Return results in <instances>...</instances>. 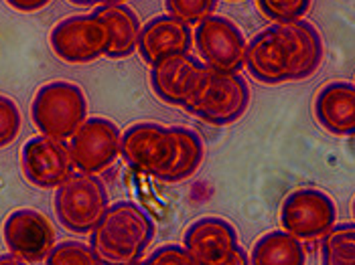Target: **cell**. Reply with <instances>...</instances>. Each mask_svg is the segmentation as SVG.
Wrapping results in <instances>:
<instances>
[{"mask_svg":"<svg viewBox=\"0 0 355 265\" xmlns=\"http://www.w3.org/2000/svg\"><path fill=\"white\" fill-rule=\"evenodd\" d=\"M323 57L321 33L313 23L299 19L262 28L246 45L244 67L264 85H282L315 75Z\"/></svg>","mask_w":355,"mask_h":265,"instance_id":"6da1fadb","label":"cell"},{"mask_svg":"<svg viewBox=\"0 0 355 265\" xmlns=\"http://www.w3.org/2000/svg\"><path fill=\"white\" fill-rule=\"evenodd\" d=\"M120 154L138 172L166 185H177L201 168L205 144L189 126L138 122L122 134Z\"/></svg>","mask_w":355,"mask_h":265,"instance_id":"7a4b0ae2","label":"cell"},{"mask_svg":"<svg viewBox=\"0 0 355 265\" xmlns=\"http://www.w3.org/2000/svg\"><path fill=\"white\" fill-rule=\"evenodd\" d=\"M89 245L104 264H138L157 235L150 214L132 201L108 205L102 219L89 231Z\"/></svg>","mask_w":355,"mask_h":265,"instance_id":"3957f363","label":"cell"},{"mask_svg":"<svg viewBox=\"0 0 355 265\" xmlns=\"http://www.w3.org/2000/svg\"><path fill=\"white\" fill-rule=\"evenodd\" d=\"M250 100V85L240 73L216 71L207 67L183 107L205 124L230 126L244 118Z\"/></svg>","mask_w":355,"mask_h":265,"instance_id":"277c9868","label":"cell"},{"mask_svg":"<svg viewBox=\"0 0 355 265\" xmlns=\"http://www.w3.org/2000/svg\"><path fill=\"white\" fill-rule=\"evenodd\" d=\"M31 120L41 134L69 140L87 120V98L71 81H49L33 98Z\"/></svg>","mask_w":355,"mask_h":265,"instance_id":"5b68a950","label":"cell"},{"mask_svg":"<svg viewBox=\"0 0 355 265\" xmlns=\"http://www.w3.org/2000/svg\"><path fill=\"white\" fill-rule=\"evenodd\" d=\"M57 221L71 233H89L108 209V190L100 174L71 172L55 192Z\"/></svg>","mask_w":355,"mask_h":265,"instance_id":"8992f818","label":"cell"},{"mask_svg":"<svg viewBox=\"0 0 355 265\" xmlns=\"http://www.w3.org/2000/svg\"><path fill=\"white\" fill-rule=\"evenodd\" d=\"M183 247L195 265H248L236 227L223 217H201L183 235Z\"/></svg>","mask_w":355,"mask_h":265,"instance_id":"52a82bcc","label":"cell"},{"mask_svg":"<svg viewBox=\"0 0 355 265\" xmlns=\"http://www.w3.org/2000/svg\"><path fill=\"white\" fill-rule=\"evenodd\" d=\"M49 45L61 61L85 65L106 57L110 49V30L106 23L94 12L73 15L51 28Z\"/></svg>","mask_w":355,"mask_h":265,"instance_id":"ba28073f","label":"cell"},{"mask_svg":"<svg viewBox=\"0 0 355 265\" xmlns=\"http://www.w3.org/2000/svg\"><path fill=\"white\" fill-rule=\"evenodd\" d=\"M337 221V207L321 188H297L280 205V225L302 243H315Z\"/></svg>","mask_w":355,"mask_h":265,"instance_id":"9c48e42d","label":"cell"},{"mask_svg":"<svg viewBox=\"0 0 355 265\" xmlns=\"http://www.w3.org/2000/svg\"><path fill=\"white\" fill-rule=\"evenodd\" d=\"M193 43L199 59L216 71L240 73L246 61V39L242 28L225 17H207L201 21L195 33Z\"/></svg>","mask_w":355,"mask_h":265,"instance_id":"30bf717a","label":"cell"},{"mask_svg":"<svg viewBox=\"0 0 355 265\" xmlns=\"http://www.w3.org/2000/svg\"><path fill=\"white\" fill-rule=\"evenodd\" d=\"M120 128L108 118H87L69 138L73 166L87 174H102L120 156Z\"/></svg>","mask_w":355,"mask_h":265,"instance_id":"8fae6325","label":"cell"},{"mask_svg":"<svg viewBox=\"0 0 355 265\" xmlns=\"http://www.w3.org/2000/svg\"><path fill=\"white\" fill-rule=\"evenodd\" d=\"M21 170L28 185L43 190L57 188L73 172L69 146L45 134L33 136L21 150Z\"/></svg>","mask_w":355,"mask_h":265,"instance_id":"7c38bea8","label":"cell"},{"mask_svg":"<svg viewBox=\"0 0 355 265\" xmlns=\"http://www.w3.org/2000/svg\"><path fill=\"white\" fill-rule=\"evenodd\" d=\"M2 237L8 251L19 255L25 264H41L53 249L55 229L41 211L17 209L6 217Z\"/></svg>","mask_w":355,"mask_h":265,"instance_id":"4fadbf2b","label":"cell"},{"mask_svg":"<svg viewBox=\"0 0 355 265\" xmlns=\"http://www.w3.org/2000/svg\"><path fill=\"white\" fill-rule=\"evenodd\" d=\"M207 65L191 53L175 55L150 67V87L168 106H185Z\"/></svg>","mask_w":355,"mask_h":265,"instance_id":"5bb4252c","label":"cell"},{"mask_svg":"<svg viewBox=\"0 0 355 265\" xmlns=\"http://www.w3.org/2000/svg\"><path fill=\"white\" fill-rule=\"evenodd\" d=\"M191 27L171 15H159L150 19L144 27H140L137 51L148 67L175 55L191 53Z\"/></svg>","mask_w":355,"mask_h":265,"instance_id":"9a60e30c","label":"cell"},{"mask_svg":"<svg viewBox=\"0 0 355 265\" xmlns=\"http://www.w3.org/2000/svg\"><path fill=\"white\" fill-rule=\"evenodd\" d=\"M315 118L325 132L333 136H354L355 87L352 81H331L315 95Z\"/></svg>","mask_w":355,"mask_h":265,"instance_id":"2e32d148","label":"cell"},{"mask_svg":"<svg viewBox=\"0 0 355 265\" xmlns=\"http://www.w3.org/2000/svg\"><path fill=\"white\" fill-rule=\"evenodd\" d=\"M110 30L108 59H126L137 51L138 35H140V21L137 12L124 2H110L98 4L94 8Z\"/></svg>","mask_w":355,"mask_h":265,"instance_id":"e0dca14e","label":"cell"},{"mask_svg":"<svg viewBox=\"0 0 355 265\" xmlns=\"http://www.w3.org/2000/svg\"><path fill=\"white\" fill-rule=\"evenodd\" d=\"M306 262V253L302 241L291 233L270 231L258 239L250 253V264L254 265H302Z\"/></svg>","mask_w":355,"mask_h":265,"instance_id":"ac0fdd59","label":"cell"},{"mask_svg":"<svg viewBox=\"0 0 355 265\" xmlns=\"http://www.w3.org/2000/svg\"><path fill=\"white\" fill-rule=\"evenodd\" d=\"M321 243V264L323 265H354L355 264V225L339 223L333 225Z\"/></svg>","mask_w":355,"mask_h":265,"instance_id":"d6986e66","label":"cell"},{"mask_svg":"<svg viewBox=\"0 0 355 265\" xmlns=\"http://www.w3.org/2000/svg\"><path fill=\"white\" fill-rule=\"evenodd\" d=\"M47 265H102L104 259L96 253L92 245L80 241L55 243L49 255L45 257Z\"/></svg>","mask_w":355,"mask_h":265,"instance_id":"ffe728a7","label":"cell"},{"mask_svg":"<svg viewBox=\"0 0 355 265\" xmlns=\"http://www.w3.org/2000/svg\"><path fill=\"white\" fill-rule=\"evenodd\" d=\"M164 6L166 15L189 27H197L201 21L216 12L218 0H164Z\"/></svg>","mask_w":355,"mask_h":265,"instance_id":"44dd1931","label":"cell"},{"mask_svg":"<svg viewBox=\"0 0 355 265\" xmlns=\"http://www.w3.org/2000/svg\"><path fill=\"white\" fill-rule=\"evenodd\" d=\"M313 0H256L258 10L272 23H291L302 19Z\"/></svg>","mask_w":355,"mask_h":265,"instance_id":"7402d4cb","label":"cell"},{"mask_svg":"<svg viewBox=\"0 0 355 265\" xmlns=\"http://www.w3.org/2000/svg\"><path fill=\"white\" fill-rule=\"evenodd\" d=\"M21 124L23 118L19 106L10 98L0 95V148H6L17 140L21 132Z\"/></svg>","mask_w":355,"mask_h":265,"instance_id":"603a6c76","label":"cell"},{"mask_svg":"<svg viewBox=\"0 0 355 265\" xmlns=\"http://www.w3.org/2000/svg\"><path fill=\"white\" fill-rule=\"evenodd\" d=\"M142 264L146 265H195L191 255L187 253V249L183 245L171 243L163 245L159 249H155L146 259H142Z\"/></svg>","mask_w":355,"mask_h":265,"instance_id":"cb8c5ba5","label":"cell"},{"mask_svg":"<svg viewBox=\"0 0 355 265\" xmlns=\"http://www.w3.org/2000/svg\"><path fill=\"white\" fill-rule=\"evenodd\" d=\"M4 2L19 12H37L45 8L51 0H4Z\"/></svg>","mask_w":355,"mask_h":265,"instance_id":"d4e9b609","label":"cell"},{"mask_svg":"<svg viewBox=\"0 0 355 265\" xmlns=\"http://www.w3.org/2000/svg\"><path fill=\"white\" fill-rule=\"evenodd\" d=\"M2 264H10V265H19V264H25L19 255H15V253H4V255H0V265Z\"/></svg>","mask_w":355,"mask_h":265,"instance_id":"484cf974","label":"cell"},{"mask_svg":"<svg viewBox=\"0 0 355 265\" xmlns=\"http://www.w3.org/2000/svg\"><path fill=\"white\" fill-rule=\"evenodd\" d=\"M71 4H78V6H98L100 2L98 0H69Z\"/></svg>","mask_w":355,"mask_h":265,"instance_id":"4316f807","label":"cell"},{"mask_svg":"<svg viewBox=\"0 0 355 265\" xmlns=\"http://www.w3.org/2000/svg\"><path fill=\"white\" fill-rule=\"evenodd\" d=\"M100 4H110V2H124V0H98Z\"/></svg>","mask_w":355,"mask_h":265,"instance_id":"83f0119b","label":"cell"},{"mask_svg":"<svg viewBox=\"0 0 355 265\" xmlns=\"http://www.w3.org/2000/svg\"><path fill=\"white\" fill-rule=\"evenodd\" d=\"M232 2H238V0H232Z\"/></svg>","mask_w":355,"mask_h":265,"instance_id":"f1b7e54d","label":"cell"}]
</instances>
